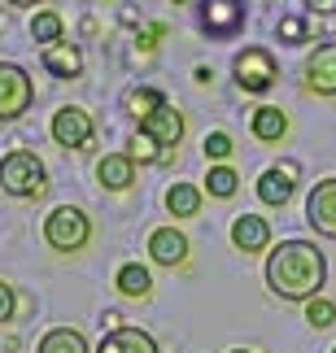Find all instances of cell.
Masks as SVG:
<instances>
[{"instance_id":"1","label":"cell","mask_w":336,"mask_h":353,"mask_svg":"<svg viewBox=\"0 0 336 353\" xmlns=\"http://www.w3.org/2000/svg\"><path fill=\"white\" fill-rule=\"evenodd\" d=\"M328 283V257L310 240H279L266 253V288L279 301H315Z\"/></svg>"},{"instance_id":"2","label":"cell","mask_w":336,"mask_h":353,"mask_svg":"<svg viewBox=\"0 0 336 353\" xmlns=\"http://www.w3.org/2000/svg\"><path fill=\"white\" fill-rule=\"evenodd\" d=\"M0 192L13 201H39L48 196V170L31 148H13L0 157Z\"/></svg>"},{"instance_id":"3","label":"cell","mask_w":336,"mask_h":353,"mask_svg":"<svg viewBox=\"0 0 336 353\" xmlns=\"http://www.w3.org/2000/svg\"><path fill=\"white\" fill-rule=\"evenodd\" d=\"M92 240V219L79 205H57L44 219V244L52 253H83Z\"/></svg>"},{"instance_id":"4","label":"cell","mask_w":336,"mask_h":353,"mask_svg":"<svg viewBox=\"0 0 336 353\" xmlns=\"http://www.w3.org/2000/svg\"><path fill=\"white\" fill-rule=\"evenodd\" d=\"M232 74H236V88L249 92V97H262L279 83V61L271 48H240L236 61H232Z\"/></svg>"},{"instance_id":"5","label":"cell","mask_w":336,"mask_h":353,"mask_svg":"<svg viewBox=\"0 0 336 353\" xmlns=\"http://www.w3.org/2000/svg\"><path fill=\"white\" fill-rule=\"evenodd\" d=\"M35 105V83L18 61H0V122H18Z\"/></svg>"},{"instance_id":"6","label":"cell","mask_w":336,"mask_h":353,"mask_svg":"<svg viewBox=\"0 0 336 353\" xmlns=\"http://www.w3.org/2000/svg\"><path fill=\"white\" fill-rule=\"evenodd\" d=\"M197 22L210 39H236L245 31V0H201Z\"/></svg>"},{"instance_id":"7","label":"cell","mask_w":336,"mask_h":353,"mask_svg":"<svg viewBox=\"0 0 336 353\" xmlns=\"http://www.w3.org/2000/svg\"><path fill=\"white\" fill-rule=\"evenodd\" d=\"M48 135L61 148H88L97 140V122H92V114L83 105H61V110L52 114V122H48Z\"/></svg>"},{"instance_id":"8","label":"cell","mask_w":336,"mask_h":353,"mask_svg":"<svg viewBox=\"0 0 336 353\" xmlns=\"http://www.w3.org/2000/svg\"><path fill=\"white\" fill-rule=\"evenodd\" d=\"M306 223H310V232L336 240V174H328V179H319L310 188V196H306Z\"/></svg>"},{"instance_id":"9","label":"cell","mask_w":336,"mask_h":353,"mask_svg":"<svg viewBox=\"0 0 336 353\" xmlns=\"http://www.w3.org/2000/svg\"><path fill=\"white\" fill-rule=\"evenodd\" d=\"M293 188H297V166L293 161H284V166H271L258 174V201L271 210H284L293 201Z\"/></svg>"},{"instance_id":"10","label":"cell","mask_w":336,"mask_h":353,"mask_svg":"<svg viewBox=\"0 0 336 353\" xmlns=\"http://www.w3.org/2000/svg\"><path fill=\"white\" fill-rule=\"evenodd\" d=\"M306 88L315 97H336V44H319L306 57Z\"/></svg>"},{"instance_id":"11","label":"cell","mask_w":336,"mask_h":353,"mask_svg":"<svg viewBox=\"0 0 336 353\" xmlns=\"http://www.w3.org/2000/svg\"><path fill=\"white\" fill-rule=\"evenodd\" d=\"M232 244L240 253H266L271 249V223L262 219V214H236L232 219Z\"/></svg>"},{"instance_id":"12","label":"cell","mask_w":336,"mask_h":353,"mask_svg":"<svg viewBox=\"0 0 336 353\" xmlns=\"http://www.w3.org/2000/svg\"><path fill=\"white\" fill-rule=\"evenodd\" d=\"M140 131L149 135V140H157V144H162L166 153H170V148H179V140H184V114L166 101L157 114H149V118L140 122Z\"/></svg>"},{"instance_id":"13","label":"cell","mask_w":336,"mask_h":353,"mask_svg":"<svg viewBox=\"0 0 336 353\" xmlns=\"http://www.w3.org/2000/svg\"><path fill=\"white\" fill-rule=\"evenodd\" d=\"M149 257L157 266H184L188 262V236L179 227H153L149 232Z\"/></svg>"},{"instance_id":"14","label":"cell","mask_w":336,"mask_h":353,"mask_svg":"<svg viewBox=\"0 0 336 353\" xmlns=\"http://www.w3.org/2000/svg\"><path fill=\"white\" fill-rule=\"evenodd\" d=\"M97 183L105 192H127V188H136V161L131 153H110L97 161Z\"/></svg>"},{"instance_id":"15","label":"cell","mask_w":336,"mask_h":353,"mask_svg":"<svg viewBox=\"0 0 336 353\" xmlns=\"http://www.w3.org/2000/svg\"><path fill=\"white\" fill-rule=\"evenodd\" d=\"M97 353H162V349H157V341L144 327H114L97 345Z\"/></svg>"},{"instance_id":"16","label":"cell","mask_w":336,"mask_h":353,"mask_svg":"<svg viewBox=\"0 0 336 353\" xmlns=\"http://www.w3.org/2000/svg\"><path fill=\"white\" fill-rule=\"evenodd\" d=\"M44 70L48 74H57V79H79L83 74V48L79 44H52V48H44Z\"/></svg>"},{"instance_id":"17","label":"cell","mask_w":336,"mask_h":353,"mask_svg":"<svg viewBox=\"0 0 336 353\" xmlns=\"http://www.w3.org/2000/svg\"><path fill=\"white\" fill-rule=\"evenodd\" d=\"M249 131H253V140H262V144H279L288 135V114L275 110V105H262V110H253Z\"/></svg>"},{"instance_id":"18","label":"cell","mask_w":336,"mask_h":353,"mask_svg":"<svg viewBox=\"0 0 336 353\" xmlns=\"http://www.w3.org/2000/svg\"><path fill=\"white\" fill-rule=\"evenodd\" d=\"M114 288L131 296V301H144V296L153 292V275H149V266H140V262H127V266H118V275H114Z\"/></svg>"},{"instance_id":"19","label":"cell","mask_w":336,"mask_h":353,"mask_svg":"<svg viewBox=\"0 0 336 353\" xmlns=\"http://www.w3.org/2000/svg\"><path fill=\"white\" fill-rule=\"evenodd\" d=\"M166 210H170V219H197L201 214V188L197 183H170Z\"/></svg>"},{"instance_id":"20","label":"cell","mask_w":336,"mask_h":353,"mask_svg":"<svg viewBox=\"0 0 336 353\" xmlns=\"http://www.w3.org/2000/svg\"><path fill=\"white\" fill-rule=\"evenodd\" d=\"M35 353H92L88 341H83V332H75V327H52L44 332V341H39Z\"/></svg>"},{"instance_id":"21","label":"cell","mask_w":336,"mask_h":353,"mask_svg":"<svg viewBox=\"0 0 336 353\" xmlns=\"http://www.w3.org/2000/svg\"><path fill=\"white\" fill-rule=\"evenodd\" d=\"M31 35H35V44H61L66 39V22H61V13H52V9H35V18H31Z\"/></svg>"},{"instance_id":"22","label":"cell","mask_w":336,"mask_h":353,"mask_svg":"<svg viewBox=\"0 0 336 353\" xmlns=\"http://www.w3.org/2000/svg\"><path fill=\"white\" fill-rule=\"evenodd\" d=\"M166 105V97L157 88H140V92H127V114H136V122H144L149 114H157Z\"/></svg>"},{"instance_id":"23","label":"cell","mask_w":336,"mask_h":353,"mask_svg":"<svg viewBox=\"0 0 336 353\" xmlns=\"http://www.w3.org/2000/svg\"><path fill=\"white\" fill-rule=\"evenodd\" d=\"M236 188H240V174L232 166H210V174H206V192L210 196L227 201V196H236Z\"/></svg>"},{"instance_id":"24","label":"cell","mask_w":336,"mask_h":353,"mask_svg":"<svg viewBox=\"0 0 336 353\" xmlns=\"http://www.w3.org/2000/svg\"><path fill=\"white\" fill-rule=\"evenodd\" d=\"M201 153H206L210 166H227V157L236 153V144H232V135H227V131H210L206 144H201Z\"/></svg>"},{"instance_id":"25","label":"cell","mask_w":336,"mask_h":353,"mask_svg":"<svg viewBox=\"0 0 336 353\" xmlns=\"http://www.w3.org/2000/svg\"><path fill=\"white\" fill-rule=\"evenodd\" d=\"M131 161H144V166H157V161H166V148L157 144V140H149L144 131H136V135H131Z\"/></svg>"},{"instance_id":"26","label":"cell","mask_w":336,"mask_h":353,"mask_svg":"<svg viewBox=\"0 0 336 353\" xmlns=\"http://www.w3.org/2000/svg\"><path fill=\"white\" fill-rule=\"evenodd\" d=\"M306 323H310L315 332H324L336 323V305L328 301V296H315V301H306Z\"/></svg>"},{"instance_id":"27","label":"cell","mask_w":336,"mask_h":353,"mask_svg":"<svg viewBox=\"0 0 336 353\" xmlns=\"http://www.w3.org/2000/svg\"><path fill=\"white\" fill-rule=\"evenodd\" d=\"M279 44H306V35H310V22L302 18V13H288V18H279Z\"/></svg>"},{"instance_id":"28","label":"cell","mask_w":336,"mask_h":353,"mask_svg":"<svg viewBox=\"0 0 336 353\" xmlns=\"http://www.w3.org/2000/svg\"><path fill=\"white\" fill-rule=\"evenodd\" d=\"M13 305H18V301H13V288H9L5 279H0V323H9V319H13Z\"/></svg>"},{"instance_id":"29","label":"cell","mask_w":336,"mask_h":353,"mask_svg":"<svg viewBox=\"0 0 336 353\" xmlns=\"http://www.w3.org/2000/svg\"><path fill=\"white\" fill-rule=\"evenodd\" d=\"M310 9H324V13H336V0H306Z\"/></svg>"},{"instance_id":"30","label":"cell","mask_w":336,"mask_h":353,"mask_svg":"<svg viewBox=\"0 0 336 353\" xmlns=\"http://www.w3.org/2000/svg\"><path fill=\"white\" fill-rule=\"evenodd\" d=\"M9 9H35V5H44V0H5Z\"/></svg>"},{"instance_id":"31","label":"cell","mask_w":336,"mask_h":353,"mask_svg":"<svg viewBox=\"0 0 336 353\" xmlns=\"http://www.w3.org/2000/svg\"><path fill=\"white\" fill-rule=\"evenodd\" d=\"M227 353H253V349H227Z\"/></svg>"},{"instance_id":"32","label":"cell","mask_w":336,"mask_h":353,"mask_svg":"<svg viewBox=\"0 0 336 353\" xmlns=\"http://www.w3.org/2000/svg\"><path fill=\"white\" fill-rule=\"evenodd\" d=\"M332 353H336V349H332Z\"/></svg>"}]
</instances>
